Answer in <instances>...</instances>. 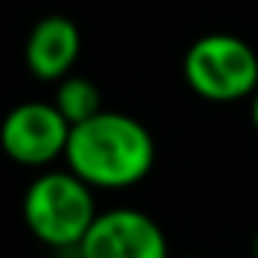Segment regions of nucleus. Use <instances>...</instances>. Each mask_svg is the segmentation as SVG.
Wrapping results in <instances>:
<instances>
[{
    "mask_svg": "<svg viewBox=\"0 0 258 258\" xmlns=\"http://www.w3.org/2000/svg\"><path fill=\"white\" fill-rule=\"evenodd\" d=\"M188 258H195V255H188Z\"/></svg>",
    "mask_w": 258,
    "mask_h": 258,
    "instance_id": "10",
    "label": "nucleus"
},
{
    "mask_svg": "<svg viewBox=\"0 0 258 258\" xmlns=\"http://www.w3.org/2000/svg\"><path fill=\"white\" fill-rule=\"evenodd\" d=\"M252 255L258 258V234H255V240H252Z\"/></svg>",
    "mask_w": 258,
    "mask_h": 258,
    "instance_id": "9",
    "label": "nucleus"
},
{
    "mask_svg": "<svg viewBox=\"0 0 258 258\" xmlns=\"http://www.w3.org/2000/svg\"><path fill=\"white\" fill-rule=\"evenodd\" d=\"M252 124H255V131H258V88L252 94Z\"/></svg>",
    "mask_w": 258,
    "mask_h": 258,
    "instance_id": "8",
    "label": "nucleus"
},
{
    "mask_svg": "<svg viewBox=\"0 0 258 258\" xmlns=\"http://www.w3.org/2000/svg\"><path fill=\"white\" fill-rule=\"evenodd\" d=\"M82 52L79 28L67 16L40 19L25 43V64L43 82H61L70 76L76 58Z\"/></svg>",
    "mask_w": 258,
    "mask_h": 258,
    "instance_id": "6",
    "label": "nucleus"
},
{
    "mask_svg": "<svg viewBox=\"0 0 258 258\" xmlns=\"http://www.w3.org/2000/svg\"><path fill=\"white\" fill-rule=\"evenodd\" d=\"M188 88L213 103L252 97L258 88V52L234 34H207L182 58Z\"/></svg>",
    "mask_w": 258,
    "mask_h": 258,
    "instance_id": "3",
    "label": "nucleus"
},
{
    "mask_svg": "<svg viewBox=\"0 0 258 258\" xmlns=\"http://www.w3.org/2000/svg\"><path fill=\"white\" fill-rule=\"evenodd\" d=\"M55 109L67 118L70 127L94 118L97 112H103V100H100V91L91 79L85 76H67L58 82L55 88V97H52Z\"/></svg>",
    "mask_w": 258,
    "mask_h": 258,
    "instance_id": "7",
    "label": "nucleus"
},
{
    "mask_svg": "<svg viewBox=\"0 0 258 258\" xmlns=\"http://www.w3.org/2000/svg\"><path fill=\"white\" fill-rule=\"evenodd\" d=\"M64 161L85 185L118 191L149 176L155 164V140L134 115L103 109L70 127Z\"/></svg>",
    "mask_w": 258,
    "mask_h": 258,
    "instance_id": "1",
    "label": "nucleus"
},
{
    "mask_svg": "<svg viewBox=\"0 0 258 258\" xmlns=\"http://www.w3.org/2000/svg\"><path fill=\"white\" fill-rule=\"evenodd\" d=\"M22 216L40 243L76 249L97 219L94 188L85 185L73 170H46L28 185Z\"/></svg>",
    "mask_w": 258,
    "mask_h": 258,
    "instance_id": "2",
    "label": "nucleus"
},
{
    "mask_svg": "<svg viewBox=\"0 0 258 258\" xmlns=\"http://www.w3.org/2000/svg\"><path fill=\"white\" fill-rule=\"evenodd\" d=\"M70 124L55 103L28 100L13 106L0 121V149L22 167H49L64 158Z\"/></svg>",
    "mask_w": 258,
    "mask_h": 258,
    "instance_id": "4",
    "label": "nucleus"
},
{
    "mask_svg": "<svg viewBox=\"0 0 258 258\" xmlns=\"http://www.w3.org/2000/svg\"><path fill=\"white\" fill-rule=\"evenodd\" d=\"M76 249L79 258H170L161 225L149 213L131 207L97 213Z\"/></svg>",
    "mask_w": 258,
    "mask_h": 258,
    "instance_id": "5",
    "label": "nucleus"
}]
</instances>
